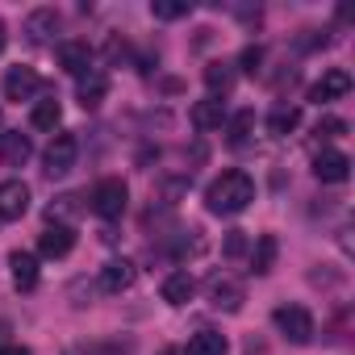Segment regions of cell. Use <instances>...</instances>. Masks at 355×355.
<instances>
[{
    "instance_id": "6da1fadb",
    "label": "cell",
    "mask_w": 355,
    "mask_h": 355,
    "mask_svg": "<svg viewBox=\"0 0 355 355\" xmlns=\"http://www.w3.org/2000/svg\"><path fill=\"white\" fill-rule=\"evenodd\" d=\"M251 201H255V180H251L247 171H222L218 180L205 189V205H209V214H218V218H234V214H243Z\"/></svg>"
},
{
    "instance_id": "7a4b0ae2",
    "label": "cell",
    "mask_w": 355,
    "mask_h": 355,
    "mask_svg": "<svg viewBox=\"0 0 355 355\" xmlns=\"http://www.w3.org/2000/svg\"><path fill=\"white\" fill-rule=\"evenodd\" d=\"M125 205H130V189H125V180H117V175H109V180H101V184L92 189V209H96V218L117 222V218L125 214Z\"/></svg>"
},
{
    "instance_id": "3957f363",
    "label": "cell",
    "mask_w": 355,
    "mask_h": 355,
    "mask_svg": "<svg viewBox=\"0 0 355 355\" xmlns=\"http://www.w3.org/2000/svg\"><path fill=\"white\" fill-rule=\"evenodd\" d=\"M272 322H276V330H280L288 343H309V338H313V313H309L305 305H280V309L272 313Z\"/></svg>"
},
{
    "instance_id": "277c9868",
    "label": "cell",
    "mask_w": 355,
    "mask_h": 355,
    "mask_svg": "<svg viewBox=\"0 0 355 355\" xmlns=\"http://www.w3.org/2000/svg\"><path fill=\"white\" fill-rule=\"evenodd\" d=\"M0 92H5V101H17V105H21V101H34V96L42 92V76H38L34 67H21V63H17V67L5 71Z\"/></svg>"
},
{
    "instance_id": "5b68a950",
    "label": "cell",
    "mask_w": 355,
    "mask_h": 355,
    "mask_svg": "<svg viewBox=\"0 0 355 355\" xmlns=\"http://www.w3.org/2000/svg\"><path fill=\"white\" fill-rule=\"evenodd\" d=\"M76 155H80V142H76V134H55L51 138V146H46V155H42V171L46 175H67L71 167H76Z\"/></svg>"
},
{
    "instance_id": "8992f818",
    "label": "cell",
    "mask_w": 355,
    "mask_h": 355,
    "mask_svg": "<svg viewBox=\"0 0 355 355\" xmlns=\"http://www.w3.org/2000/svg\"><path fill=\"white\" fill-rule=\"evenodd\" d=\"M26 214H30V184L5 180L0 184V222H21Z\"/></svg>"
},
{
    "instance_id": "52a82bcc",
    "label": "cell",
    "mask_w": 355,
    "mask_h": 355,
    "mask_svg": "<svg viewBox=\"0 0 355 355\" xmlns=\"http://www.w3.org/2000/svg\"><path fill=\"white\" fill-rule=\"evenodd\" d=\"M243 301H247V293H243L239 280H230V276H214V280H209V305H214V309H222V313H239Z\"/></svg>"
},
{
    "instance_id": "ba28073f",
    "label": "cell",
    "mask_w": 355,
    "mask_h": 355,
    "mask_svg": "<svg viewBox=\"0 0 355 355\" xmlns=\"http://www.w3.org/2000/svg\"><path fill=\"white\" fill-rule=\"evenodd\" d=\"M55 34H59V13L55 9H34L26 17V42L30 46H51Z\"/></svg>"
},
{
    "instance_id": "9c48e42d",
    "label": "cell",
    "mask_w": 355,
    "mask_h": 355,
    "mask_svg": "<svg viewBox=\"0 0 355 355\" xmlns=\"http://www.w3.org/2000/svg\"><path fill=\"white\" fill-rule=\"evenodd\" d=\"M347 92H351V71L330 67V71H322V80L309 88V101H313V105H326V101H338V96H347Z\"/></svg>"
},
{
    "instance_id": "30bf717a",
    "label": "cell",
    "mask_w": 355,
    "mask_h": 355,
    "mask_svg": "<svg viewBox=\"0 0 355 355\" xmlns=\"http://www.w3.org/2000/svg\"><path fill=\"white\" fill-rule=\"evenodd\" d=\"M313 175L322 184H343L351 175V159L343 150H322V155H313Z\"/></svg>"
},
{
    "instance_id": "8fae6325",
    "label": "cell",
    "mask_w": 355,
    "mask_h": 355,
    "mask_svg": "<svg viewBox=\"0 0 355 355\" xmlns=\"http://www.w3.org/2000/svg\"><path fill=\"white\" fill-rule=\"evenodd\" d=\"M59 67L67 76H88L92 71V46L71 38V42H59Z\"/></svg>"
},
{
    "instance_id": "7c38bea8",
    "label": "cell",
    "mask_w": 355,
    "mask_h": 355,
    "mask_svg": "<svg viewBox=\"0 0 355 355\" xmlns=\"http://www.w3.org/2000/svg\"><path fill=\"white\" fill-rule=\"evenodd\" d=\"M71 247H76L71 226H46L38 234V255H46V259H63V255H71Z\"/></svg>"
},
{
    "instance_id": "4fadbf2b",
    "label": "cell",
    "mask_w": 355,
    "mask_h": 355,
    "mask_svg": "<svg viewBox=\"0 0 355 355\" xmlns=\"http://www.w3.org/2000/svg\"><path fill=\"white\" fill-rule=\"evenodd\" d=\"M134 263L130 259H109L105 268H101V276H96V284H101V293H125L130 284H134Z\"/></svg>"
},
{
    "instance_id": "5bb4252c",
    "label": "cell",
    "mask_w": 355,
    "mask_h": 355,
    "mask_svg": "<svg viewBox=\"0 0 355 355\" xmlns=\"http://www.w3.org/2000/svg\"><path fill=\"white\" fill-rule=\"evenodd\" d=\"M9 268H13V284H17V293H34V288H38V255H30V251H13V255H9Z\"/></svg>"
},
{
    "instance_id": "9a60e30c",
    "label": "cell",
    "mask_w": 355,
    "mask_h": 355,
    "mask_svg": "<svg viewBox=\"0 0 355 355\" xmlns=\"http://www.w3.org/2000/svg\"><path fill=\"white\" fill-rule=\"evenodd\" d=\"M189 117H193V125H197L201 134H209V130H222V121H226V105H222L218 96H209V101H197Z\"/></svg>"
},
{
    "instance_id": "2e32d148",
    "label": "cell",
    "mask_w": 355,
    "mask_h": 355,
    "mask_svg": "<svg viewBox=\"0 0 355 355\" xmlns=\"http://www.w3.org/2000/svg\"><path fill=\"white\" fill-rule=\"evenodd\" d=\"M76 96H80V105H84V109H96V105L109 96V76L92 67L88 76H80V92H76Z\"/></svg>"
},
{
    "instance_id": "e0dca14e",
    "label": "cell",
    "mask_w": 355,
    "mask_h": 355,
    "mask_svg": "<svg viewBox=\"0 0 355 355\" xmlns=\"http://www.w3.org/2000/svg\"><path fill=\"white\" fill-rule=\"evenodd\" d=\"M276 255H280L276 234H259L255 247H251V272H255V276H268V272L276 268Z\"/></svg>"
},
{
    "instance_id": "ac0fdd59",
    "label": "cell",
    "mask_w": 355,
    "mask_h": 355,
    "mask_svg": "<svg viewBox=\"0 0 355 355\" xmlns=\"http://www.w3.org/2000/svg\"><path fill=\"white\" fill-rule=\"evenodd\" d=\"M193 293H197V280H193L189 272H171V276L163 280V301H167V305H189Z\"/></svg>"
},
{
    "instance_id": "d6986e66",
    "label": "cell",
    "mask_w": 355,
    "mask_h": 355,
    "mask_svg": "<svg viewBox=\"0 0 355 355\" xmlns=\"http://www.w3.org/2000/svg\"><path fill=\"white\" fill-rule=\"evenodd\" d=\"M0 155H5V163L9 167H21V163H30V155H34V142L17 130V134H0Z\"/></svg>"
},
{
    "instance_id": "ffe728a7",
    "label": "cell",
    "mask_w": 355,
    "mask_h": 355,
    "mask_svg": "<svg viewBox=\"0 0 355 355\" xmlns=\"http://www.w3.org/2000/svg\"><path fill=\"white\" fill-rule=\"evenodd\" d=\"M184 355H230V343H226V334H218V330H201V334L189 338Z\"/></svg>"
},
{
    "instance_id": "44dd1931",
    "label": "cell",
    "mask_w": 355,
    "mask_h": 355,
    "mask_svg": "<svg viewBox=\"0 0 355 355\" xmlns=\"http://www.w3.org/2000/svg\"><path fill=\"white\" fill-rule=\"evenodd\" d=\"M297 125H301V109H297V105H276V109L268 113V134H276V138L293 134Z\"/></svg>"
},
{
    "instance_id": "7402d4cb",
    "label": "cell",
    "mask_w": 355,
    "mask_h": 355,
    "mask_svg": "<svg viewBox=\"0 0 355 355\" xmlns=\"http://www.w3.org/2000/svg\"><path fill=\"white\" fill-rule=\"evenodd\" d=\"M59 121H63V105H59L55 96L38 101V105H34V113H30V125H34V130H55Z\"/></svg>"
},
{
    "instance_id": "603a6c76",
    "label": "cell",
    "mask_w": 355,
    "mask_h": 355,
    "mask_svg": "<svg viewBox=\"0 0 355 355\" xmlns=\"http://www.w3.org/2000/svg\"><path fill=\"white\" fill-rule=\"evenodd\" d=\"M226 134H230V146H243L255 134V109H239L234 117H226Z\"/></svg>"
},
{
    "instance_id": "cb8c5ba5",
    "label": "cell",
    "mask_w": 355,
    "mask_h": 355,
    "mask_svg": "<svg viewBox=\"0 0 355 355\" xmlns=\"http://www.w3.org/2000/svg\"><path fill=\"white\" fill-rule=\"evenodd\" d=\"M46 218H51V226H67L71 218H80V197H76V193L55 197V201H51V209H46Z\"/></svg>"
},
{
    "instance_id": "d4e9b609",
    "label": "cell",
    "mask_w": 355,
    "mask_h": 355,
    "mask_svg": "<svg viewBox=\"0 0 355 355\" xmlns=\"http://www.w3.org/2000/svg\"><path fill=\"white\" fill-rule=\"evenodd\" d=\"M205 84H209V92H222L226 96L234 88V67L230 63H209L205 67Z\"/></svg>"
},
{
    "instance_id": "484cf974",
    "label": "cell",
    "mask_w": 355,
    "mask_h": 355,
    "mask_svg": "<svg viewBox=\"0 0 355 355\" xmlns=\"http://www.w3.org/2000/svg\"><path fill=\"white\" fill-rule=\"evenodd\" d=\"M150 13H155L159 21H180V17L193 13V5H189V0H155Z\"/></svg>"
},
{
    "instance_id": "4316f807",
    "label": "cell",
    "mask_w": 355,
    "mask_h": 355,
    "mask_svg": "<svg viewBox=\"0 0 355 355\" xmlns=\"http://www.w3.org/2000/svg\"><path fill=\"white\" fill-rule=\"evenodd\" d=\"M247 247H251V243H247V234H243V230H230L222 251H226V259H239V255H247Z\"/></svg>"
},
{
    "instance_id": "83f0119b",
    "label": "cell",
    "mask_w": 355,
    "mask_h": 355,
    "mask_svg": "<svg viewBox=\"0 0 355 355\" xmlns=\"http://www.w3.org/2000/svg\"><path fill=\"white\" fill-rule=\"evenodd\" d=\"M239 63H243V71H247V76H259V67H263V46H247Z\"/></svg>"
},
{
    "instance_id": "f1b7e54d",
    "label": "cell",
    "mask_w": 355,
    "mask_h": 355,
    "mask_svg": "<svg viewBox=\"0 0 355 355\" xmlns=\"http://www.w3.org/2000/svg\"><path fill=\"white\" fill-rule=\"evenodd\" d=\"M313 134H318V138H338V134H347V121H343V117H322Z\"/></svg>"
},
{
    "instance_id": "f546056e",
    "label": "cell",
    "mask_w": 355,
    "mask_h": 355,
    "mask_svg": "<svg viewBox=\"0 0 355 355\" xmlns=\"http://www.w3.org/2000/svg\"><path fill=\"white\" fill-rule=\"evenodd\" d=\"M0 355H34V351L21 347V343H5V347H0Z\"/></svg>"
},
{
    "instance_id": "4dcf8cb0",
    "label": "cell",
    "mask_w": 355,
    "mask_h": 355,
    "mask_svg": "<svg viewBox=\"0 0 355 355\" xmlns=\"http://www.w3.org/2000/svg\"><path fill=\"white\" fill-rule=\"evenodd\" d=\"M63 355H105L101 347H71V351H63Z\"/></svg>"
},
{
    "instance_id": "1f68e13d",
    "label": "cell",
    "mask_w": 355,
    "mask_h": 355,
    "mask_svg": "<svg viewBox=\"0 0 355 355\" xmlns=\"http://www.w3.org/2000/svg\"><path fill=\"white\" fill-rule=\"evenodd\" d=\"M9 46V30H5V21H0V51Z\"/></svg>"
},
{
    "instance_id": "d6a6232c",
    "label": "cell",
    "mask_w": 355,
    "mask_h": 355,
    "mask_svg": "<svg viewBox=\"0 0 355 355\" xmlns=\"http://www.w3.org/2000/svg\"><path fill=\"white\" fill-rule=\"evenodd\" d=\"M5 334H9V322H0V347H5Z\"/></svg>"
},
{
    "instance_id": "836d02e7",
    "label": "cell",
    "mask_w": 355,
    "mask_h": 355,
    "mask_svg": "<svg viewBox=\"0 0 355 355\" xmlns=\"http://www.w3.org/2000/svg\"><path fill=\"white\" fill-rule=\"evenodd\" d=\"M159 355H184V351H175V347H167V351H159Z\"/></svg>"
}]
</instances>
